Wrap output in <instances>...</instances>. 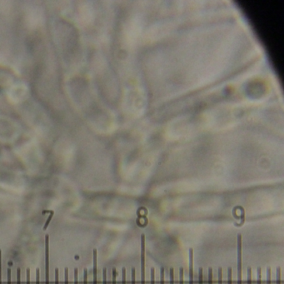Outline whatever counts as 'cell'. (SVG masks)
Listing matches in <instances>:
<instances>
[{"label": "cell", "instance_id": "6da1fadb", "mask_svg": "<svg viewBox=\"0 0 284 284\" xmlns=\"http://www.w3.org/2000/svg\"><path fill=\"white\" fill-rule=\"evenodd\" d=\"M242 235L238 236V284H242Z\"/></svg>", "mask_w": 284, "mask_h": 284}, {"label": "cell", "instance_id": "7a4b0ae2", "mask_svg": "<svg viewBox=\"0 0 284 284\" xmlns=\"http://www.w3.org/2000/svg\"><path fill=\"white\" fill-rule=\"evenodd\" d=\"M141 284H145V235L141 236Z\"/></svg>", "mask_w": 284, "mask_h": 284}, {"label": "cell", "instance_id": "3957f363", "mask_svg": "<svg viewBox=\"0 0 284 284\" xmlns=\"http://www.w3.org/2000/svg\"><path fill=\"white\" fill-rule=\"evenodd\" d=\"M45 284H49V236H45Z\"/></svg>", "mask_w": 284, "mask_h": 284}, {"label": "cell", "instance_id": "277c9868", "mask_svg": "<svg viewBox=\"0 0 284 284\" xmlns=\"http://www.w3.org/2000/svg\"><path fill=\"white\" fill-rule=\"evenodd\" d=\"M193 277V250L189 249V284H194Z\"/></svg>", "mask_w": 284, "mask_h": 284}, {"label": "cell", "instance_id": "5b68a950", "mask_svg": "<svg viewBox=\"0 0 284 284\" xmlns=\"http://www.w3.org/2000/svg\"><path fill=\"white\" fill-rule=\"evenodd\" d=\"M94 284H98V258L97 250H94Z\"/></svg>", "mask_w": 284, "mask_h": 284}, {"label": "cell", "instance_id": "8992f818", "mask_svg": "<svg viewBox=\"0 0 284 284\" xmlns=\"http://www.w3.org/2000/svg\"><path fill=\"white\" fill-rule=\"evenodd\" d=\"M227 284H233V270L231 267L227 269Z\"/></svg>", "mask_w": 284, "mask_h": 284}, {"label": "cell", "instance_id": "52a82bcc", "mask_svg": "<svg viewBox=\"0 0 284 284\" xmlns=\"http://www.w3.org/2000/svg\"><path fill=\"white\" fill-rule=\"evenodd\" d=\"M49 213H50V215H49V217H48V218L47 219V221H46L45 224H44V226H43V229L44 231H45L46 229L48 228V225H49V223H50V221H51V219L53 218V216H54V211H50Z\"/></svg>", "mask_w": 284, "mask_h": 284}, {"label": "cell", "instance_id": "ba28073f", "mask_svg": "<svg viewBox=\"0 0 284 284\" xmlns=\"http://www.w3.org/2000/svg\"><path fill=\"white\" fill-rule=\"evenodd\" d=\"M183 275H184L183 268H182V267H180V269H179V284H184Z\"/></svg>", "mask_w": 284, "mask_h": 284}, {"label": "cell", "instance_id": "9c48e42d", "mask_svg": "<svg viewBox=\"0 0 284 284\" xmlns=\"http://www.w3.org/2000/svg\"><path fill=\"white\" fill-rule=\"evenodd\" d=\"M262 269L258 267L257 269V284H262Z\"/></svg>", "mask_w": 284, "mask_h": 284}, {"label": "cell", "instance_id": "30bf717a", "mask_svg": "<svg viewBox=\"0 0 284 284\" xmlns=\"http://www.w3.org/2000/svg\"><path fill=\"white\" fill-rule=\"evenodd\" d=\"M131 284H136V269L133 267L132 268V273H131Z\"/></svg>", "mask_w": 284, "mask_h": 284}, {"label": "cell", "instance_id": "8fae6325", "mask_svg": "<svg viewBox=\"0 0 284 284\" xmlns=\"http://www.w3.org/2000/svg\"><path fill=\"white\" fill-rule=\"evenodd\" d=\"M198 284H203V270L202 267L198 271Z\"/></svg>", "mask_w": 284, "mask_h": 284}, {"label": "cell", "instance_id": "7c38bea8", "mask_svg": "<svg viewBox=\"0 0 284 284\" xmlns=\"http://www.w3.org/2000/svg\"><path fill=\"white\" fill-rule=\"evenodd\" d=\"M277 280H276V284H281V268L278 267L277 268Z\"/></svg>", "mask_w": 284, "mask_h": 284}, {"label": "cell", "instance_id": "4fadbf2b", "mask_svg": "<svg viewBox=\"0 0 284 284\" xmlns=\"http://www.w3.org/2000/svg\"><path fill=\"white\" fill-rule=\"evenodd\" d=\"M169 278H170V284H174V269L173 267H171L169 271Z\"/></svg>", "mask_w": 284, "mask_h": 284}, {"label": "cell", "instance_id": "5bb4252c", "mask_svg": "<svg viewBox=\"0 0 284 284\" xmlns=\"http://www.w3.org/2000/svg\"><path fill=\"white\" fill-rule=\"evenodd\" d=\"M218 284H222V268L220 267L218 271Z\"/></svg>", "mask_w": 284, "mask_h": 284}, {"label": "cell", "instance_id": "9a60e30c", "mask_svg": "<svg viewBox=\"0 0 284 284\" xmlns=\"http://www.w3.org/2000/svg\"><path fill=\"white\" fill-rule=\"evenodd\" d=\"M160 283L161 284H165L164 282V268L161 267L160 270Z\"/></svg>", "mask_w": 284, "mask_h": 284}, {"label": "cell", "instance_id": "2e32d148", "mask_svg": "<svg viewBox=\"0 0 284 284\" xmlns=\"http://www.w3.org/2000/svg\"><path fill=\"white\" fill-rule=\"evenodd\" d=\"M208 284H213V269L208 268V279H207Z\"/></svg>", "mask_w": 284, "mask_h": 284}, {"label": "cell", "instance_id": "e0dca14e", "mask_svg": "<svg viewBox=\"0 0 284 284\" xmlns=\"http://www.w3.org/2000/svg\"><path fill=\"white\" fill-rule=\"evenodd\" d=\"M247 284H252V269H251V267L247 268Z\"/></svg>", "mask_w": 284, "mask_h": 284}, {"label": "cell", "instance_id": "ac0fdd59", "mask_svg": "<svg viewBox=\"0 0 284 284\" xmlns=\"http://www.w3.org/2000/svg\"><path fill=\"white\" fill-rule=\"evenodd\" d=\"M267 284H272V278H271V268L267 269Z\"/></svg>", "mask_w": 284, "mask_h": 284}, {"label": "cell", "instance_id": "d6986e66", "mask_svg": "<svg viewBox=\"0 0 284 284\" xmlns=\"http://www.w3.org/2000/svg\"><path fill=\"white\" fill-rule=\"evenodd\" d=\"M155 269L151 268V284H155Z\"/></svg>", "mask_w": 284, "mask_h": 284}, {"label": "cell", "instance_id": "ffe728a7", "mask_svg": "<svg viewBox=\"0 0 284 284\" xmlns=\"http://www.w3.org/2000/svg\"><path fill=\"white\" fill-rule=\"evenodd\" d=\"M102 284H107V269L102 270Z\"/></svg>", "mask_w": 284, "mask_h": 284}, {"label": "cell", "instance_id": "44dd1931", "mask_svg": "<svg viewBox=\"0 0 284 284\" xmlns=\"http://www.w3.org/2000/svg\"><path fill=\"white\" fill-rule=\"evenodd\" d=\"M26 283L30 284V269L27 268L26 270Z\"/></svg>", "mask_w": 284, "mask_h": 284}, {"label": "cell", "instance_id": "7402d4cb", "mask_svg": "<svg viewBox=\"0 0 284 284\" xmlns=\"http://www.w3.org/2000/svg\"><path fill=\"white\" fill-rule=\"evenodd\" d=\"M64 284H68V268L65 267L64 269Z\"/></svg>", "mask_w": 284, "mask_h": 284}, {"label": "cell", "instance_id": "603a6c76", "mask_svg": "<svg viewBox=\"0 0 284 284\" xmlns=\"http://www.w3.org/2000/svg\"><path fill=\"white\" fill-rule=\"evenodd\" d=\"M83 284H88V271L86 268L83 270Z\"/></svg>", "mask_w": 284, "mask_h": 284}, {"label": "cell", "instance_id": "cb8c5ba5", "mask_svg": "<svg viewBox=\"0 0 284 284\" xmlns=\"http://www.w3.org/2000/svg\"><path fill=\"white\" fill-rule=\"evenodd\" d=\"M122 284H126V269L124 267L122 269Z\"/></svg>", "mask_w": 284, "mask_h": 284}, {"label": "cell", "instance_id": "d4e9b609", "mask_svg": "<svg viewBox=\"0 0 284 284\" xmlns=\"http://www.w3.org/2000/svg\"><path fill=\"white\" fill-rule=\"evenodd\" d=\"M0 284H2V251L0 250Z\"/></svg>", "mask_w": 284, "mask_h": 284}, {"label": "cell", "instance_id": "484cf974", "mask_svg": "<svg viewBox=\"0 0 284 284\" xmlns=\"http://www.w3.org/2000/svg\"><path fill=\"white\" fill-rule=\"evenodd\" d=\"M17 284H21V270L19 267L17 269Z\"/></svg>", "mask_w": 284, "mask_h": 284}, {"label": "cell", "instance_id": "4316f807", "mask_svg": "<svg viewBox=\"0 0 284 284\" xmlns=\"http://www.w3.org/2000/svg\"><path fill=\"white\" fill-rule=\"evenodd\" d=\"M116 278H117L116 268H113V282H112V284H116Z\"/></svg>", "mask_w": 284, "mask_h": 284}, {"label": "cell", "instance_id": "83f0119b", "mask_svg": "<svg viewBox=\"0 0 284 284\" xmlns=\"http://www.w3.org/2000/svg\"><path fill=\"white\" fill-rule=\"evenodd\" d=\"M36 284H40L39 268H37V269H36Z\"/></svg>", "mask_w": 284, "mask_h": 284}, {"label": "cell", "instance_id": "f1b7e54d", "mask_svg": "<svg viewBox=\"0 0 284 284\" xmlns=\"http://www.w3.org/2000/svg\"><path fill=\"white\" fill-rule=\"evenodd\" d=\"M78 268H75L74 269V284H78Z\"/></svg>", "mask_w": 284, "mask_h": 284}, {"label": "cell", "instance_id": "f546056e", "mask_svg": "<svg viewBox=\"0 0 284 284\" xmlns=\"http://www.w3.org/2000/svg\"><path fill=\"white\" fill-rule=\"evenodd\" d=\"M58 276H59V270L58 268H55V284H58Z\"/></svg>", "mask_w": 284, "mask_h": 284}, {"label": "cell", "instance_id": "4dcf8cb0", "mask_svg": "<svg viewBox=\"0 0 284 284\" xmlns=\"http://www.w3.org/2000/svg\"><path fill=\"white\" fill-rule=\"evenodd\" d=\"M7 273H8V284H11V269L10 268H8Z\"/></svg>", "mask_w": 284, "mask_h": 284}]
</instances>
